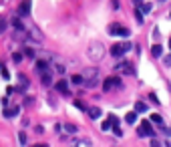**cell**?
Listing matches in <instances>:
<instances>
[{
	"instance_id": "cell-18",
	"label": "cell",
	"mask_w": 171,
	"mask_h": 147,
	"mask_svg": "<svg viewBox=\"0 0 171 147\" xmlns=\"http://www.w3.org/2000/svg\"><path fill=\"white\" fill-rule=\"evenodd\" d=\"M73 83L75 85H83V75H73Z\"/></svg>"
},
{
	"instance_id": "cell-21",
	"label": "cell",
	"mask_w": 171,
	"mask_h": 147,
	"mask_svg": "<svg viewBox=\"0 0 171 147\" xmlns=\"http://www.w3.org/2000/svg\"><path fill=\"white\" fill-rule=\"evenodd\" d=\"M151 4H141V12H151Z\"/></svg>"
},
{
	"instance_id": "cell-24",
	"label": "cell",
	"mask_w": 171,
	"mask_h": 147,
	"mask_svg": "<svg viewBox=\"0 0 171 147\" xmlns=\"http://www.w3.org/2000/svg\"><path fill=\"white\" fill-rule=\"evenodd\" d=\"M18 139H20L22 145H26V135H24V133H18Z\"/></svg>"
},
{
	"instance_id": "cell-30",
	"label": "cell",
	"mask_w": 171,
	"mask_h": 147,
	"mask_svg": "<svg viewBox=\"0 0 171 147\" xmlns=\"http://www.w3.org/2000/svg\"><path fill=\"white\" fill-rule=\"evenodd\" d=\"M159 2H167V0H159Z\"/></svg>"
},
{
	"instance_id": "cell-26",
	"label": "cell",
	"mask_w": 171,
	"mask_h": 147,
	"mask_svg": "<svg viewBox=\"0 0 171 147\" xmlns=\"http://www.w3.org/2000/svg\"><path fill=\"white\" fill-rule=\"evenodd\" d=\"M163 63H165V67H171V54H167L165 59H163Z\"/></svg>"
},
{
	"instance_id": "cell-13",
	"label": "cell",
	"mask_w": 171,
	"mask_h": 147,
	"mask_svg": "<svg viewBox=\"0 0 171 147\" xmlns=\"http://www.w3.org/2000/svg\"><path fill=\"white\" fill-rule=\"evenodd\" d=\"M20 85H18V89H16V91H22V89H26V87H28V81H26V77H24V75H20Z\"/></svg>"
},
{
	"instance_id": "cell-31",
	"label": "cell",
	"mask_w": 171,
	"mask_h": 147,
	"mask_svg": "<svg viewBox=\"0 0 171 147\" xmlns=\"http://www.w3.org/2000/svg\"><path fill=\"white\" fill-rule=\"evenodd\" d=\"M0 67H2V63H0Z\"/></svg>"
},
{
	"instance_id": "cell-5",
	"label": "cell",
	"mask_w": 171,
	"mask_h": 147,
	"mask_svg": "<svg viewBox=\"0 0 171 147\" xmlns=\"http://www.w3.org/2000/svg\"><path fill=\"white\" fill-rule=\"evenodd\" d=\"M137 133H139L141 137H151V135H153L151 123H149V121H143L141 125H139V129H137Z\"/></svg>"
},
{
	"instance_id": "cell-11",
	"label": "cell",
	"mask_w": 171,
	"mask_h": 147,
	"mask_svg": "<svg viewBox=\"0 0 171 147\" xmlns=\"http://www.w3.org/2000/svg\"><path fill=\"white\" fill-rule=\"evenodd\" d=\"M87 111H89V117H91V119H99V117H101V109H97V107L87 109Z\"/></svg>"
},
{
	"instance_id": "cell-27",
	"label": "cell",
	"mask_w": 171,
	"mask_h": 147,
	"mask_svg": "<svg viewBox=\"0 0 171 147\" xmlns=\"http://www.w3.org/2000/svg\"><path fill=\"white\" fill-rule=\"evenodd\" d=\"M75 105H77V107H78V109H83V111H85V109H87V107H85V105H83V103H81V101H75Z\"/></svg>"
},
{
	"instance_id": "cell-1",
	"label": "cell",
	"mask_w": 171,
	"mask_h": 147,
	"mask_svg": "<svg viewBox=\"0 0 171 147\" xmlns=\"http://www.w3.org/2000/svg\"><path fill=\"white\" fill-rule=\"evenodd\" d=\"M83 85L89 89H95L99 85V71L97 69H87L83 73Z\"/></svg>"
},
{
	"instance_id": "cell-22",
	"label": "cell",
	"mask_w": 171,
	"mask_h": 147,
	"mask_svg": "<svg viewBox=\"0 0 171 147\" xmlns=\"http://www.w3.org/2000/svg\"><path fill=\"white\" fill-rule=\"evenodd\" d=\"M101 129H103V131H109V129H111V121H105L101 125Z\"/></svg>"
},
{
	"instance_id": "cell-16",
	"label": "cell",
	"mask_w": 171,
	"mask_h": 147,
	"mask_svg": "<svg viewBox=\"0 0 171 147\" xmlns=\"http://www.w3.org/2000/svg\"><path fill=\"white\" fill-rule=\"evenodd\" d=\"M125 121H127V123H135V121H137V113H135V111L127 113V117H125Z\"/></svg>"
},
{
	"instance_id": "cell-25",
	"label": "cell",
	"mask_w": 171,
	"mask_h": 147,
	"mask_svg": "<svg viewBox=\"0 0 171 147\" xmlns=\"http://www.w3.org/2000/svg\"><path fill=\"white\" fill-rule=\"evenodd\" d=\"M64 127H67L68 133H77V127H75V125H64Z\"/></svg>"
},
{
	"instance_id": "cell-8",
	"label": "cell",
	"mask_w": 171,
	"mask_h": 147,
	"mask_svg": "<svg viewBox=\"0 0 171 147\" xmlns=\"http://www.w3.org/2000/svg\"><path fill=\"white\" fill-rule=\"evenodd\" d=\"M115 71H125L127 75H133V73H135V71H133V67L127 63V61H121V63H117V64H115Z\"/></svg>"
},
{
	"instance_id": "cell-29",
	"label": "cell",
	"mask_w": 171,
	"mask_h": 147,
	"mask_svg": "<svg viewBox=\"0 0 171 147\" xmlns=\"http://www.w3.org/2000/svg\"><path fill=\"white\" fill-rule=\"evenodd\" d=\"M169 49H171V36H169Z\"/></svg>"
},
{
	"instance_id": "cell-12",
	"label": "cell",
	"mask_w": 171,
	"mask_h": 147,
	"mask_svg": "<svg viewBox=\"0 0 171 147\" xmlns=\"http://www.w3.org/2000/svg\"><path fill=\"white\" fill-rule=\"evenodd\" d=\"M147 111V105L143 103V101H137L135 103V113H145Z\"/></svg>"
},
{
	"instance_id": "cell-4",
	"label": "cell",
	"mask_w": 171,
	"mask_h": 147,
	"mask_svg": "<svg viewBox=\"0 0 171 147\" xmlns=\"http://www.w3.org/2000/svg\"><path fill=\"white\" fill-rule=\"evenodd\" d=\"M109 35L111 36H129L131 30L125 28V26H121V24H117V22H113V24L109 26Z\"/></svg>"
},
{
	"instance_id": "cell-15",
	"label": "cell",
	"mask_w": 171,
	"mask_h": 147,
	"mask_svg": "<svg viewBox=\"0 0 171 147\" xmlns=\"http://www.w3.org/2000/svg\"><path fill=\"white\" fill-rule=\"evenodd\" d=\"M14 115H18V107H12L10 111H8V109L4 111V117H6V119H8V117H14Z\"/></svg>"
},
{
	"instance_id": "cell-14",
	"label": "cell",
	"mask_w": 171,
	"mask_h": 147,
	"mask_svg": "<svg viewBox=\"0 0 171 147\" xmlns=\"http://www.w3.org/2000/svg\"><path fill=\"white\" fill-rule=\"evenodd\" d=\"M50 83H53V77H50V73L42 71V85H50Z\"/></svg>"
},
{
	"instance_id": "cell-10",
	"label": "cell",
	"mask_w": 171,
	"mask_h": 147,
	"mask_svg": "<svg viewBox=\"0 0 171 147\" xmlns=\"http://www.w3.org/2000/svg\"><path fill=\"white\" fill-rule=\"evenodd\" d=\"M56 91H60V93L67 95V93H68V85H67V81H59V83H56Z\"/></svg>"
},
{
	"instance_id": "cell-20",
	"label": "cell",
	"mask_w": 171,
	"mask_h": 147,
	"mask_svg": "<svg viewBox=\"0 0 171 147\" xmlns=\"http://www.w3.org/2000/svg\"><path fill=\"white\" fill-rule=\"evenodd\" d=\"M151 123H161V115L153 113V115H151Z\"/></svg>"
},
{
	"instance_id": "cell-32",
	"label": "cell",
	"mask_w": 171,
	"mask_h": 147,
	"mask_svg": "<svg viewBox=\"0 0 171 147\" xmlns=\"http://www.w3.org/2000/svg\"><path fill=\"white\" fill-rule=\"evenodd\" d=\"M169 145H171V143H169Z\"/></svg>"
},
{
	"instance_id": "cell-7",
	"label": "cell",
	"mask_w": 171,
	"mask_h": 147,
	"mask_svg": "<svg viewBox=\"0 0 171 147\" xmlns=\"http://www.w3.org/2000/svg\"><path fill=\"white\" fill-rule=\"evenodd\" d=\"M30 14V0H22L18 6V16H28Z\"/></svg>"
},
{
	"instance_id": "cell-28",
	"label": "cell",
	"mask_w": 171,
	"mask_h": 147,
	"mask_svg": "<svg viewBox=\"0 0 171 147\" xmlns=\"http://www.w3.org/2000/svg\"><path fill=\"white\" fill-rule=\"evenodd\" d=\"M24 53H26V57H34V50H32V49H26Z\"/></svg>"
},
{
	"instance_id": "cell-9",
	"label": "cell",
	"mask_w": 171,
	"mask_h": 147,
	"mask_svg": "<svg viewBox=\"0 0 171 147\" xmlns=\"http://www.w3.org/2000/svg\"><path fill=\"white\" fill-rule=\"evenodd\" d=\"M151 54L155 57V59L163 57V49H161V44H153V46H151Z\"/></svg>"
},
{
	"instance_id": "cell-6",
	"label": "cell",
	"mask_w": 171,
	"mask_h": 147,
	"mask_svg": "<svg viewBox=\"0 0 171 147\" xmlns=\"http://www.w3.org/2000/svg\"><path fill=\"white\" fill-rule=\"evenodd\" d=\"M113 87H121V79H119V77H109V79H105L103 89H105V91H111Z\"/></svg>"
},
{
	"instance_id": "cell-23",
	"label": "cell",
	"mask_w": 171,
	"mask_h": 147,
	"mask_svg": "<svg viewBox=\"0 0 171 147\" xmlns=\"http://www.w3.org/2000/svg\"><path fill=\"white\" fill-rule=\"evenodd\" d=\"M12 61H14V63H20V61H22V54L14 53V54H12Z\"/></svg>"
},
{
	"instance_id": "cell-19",
	"label": "cell",
	"mask_w": 171,
	"mask_h": 147,
	"mask_svg": "<svg viewBox=\"0 0 171 147\" xmlns=\"http://www.w3.org/2000/svg\"><path fill=\"white\" fill-rule=\"evenodd\" d=\"M0 73H2V79H6V81H8V79H10V73H8V71L4 69V67H0Z\"/></svg>"
},
{
	"instance_id": "cell-17",
	"label": "cell",
	"mask_w": 171,
	"mask_h": 147,
	"mask_svg": "<svg viewBox=\"0 0 171 147\" xmlns=\"http://www.w3.org/2000/svg\"><path fill=\"white\" fill-rule=\"evenodd\" d=\"M49 69V63H46V61H38V63H36V71H46Z\"/></svg>"
},
{
	"instance_id": "cell-2",
	"label": "cell",
	"mask_w": 171,
	"mask_h": 147,
	"mask_svg": "<svg viewBox=\"0 0 171 147\" xmlns=\"http://www.w3.org/2000/svg\"><path fill=\"white\" fill-rule=\"evenodd\" d=\"M87 54H89V59L93 61V63H99V61L105 57V49H103V44H101V42H93L91 46H89Z\"/></svg>"
},
{
	"instance_id": "cell-3",
	"label": "cell",
	"mask_w": 171,
	"mask_h": 147,
	"mask_svg": "<svg viewBox=\"0 0 171 147\" xmlns=\"http://www.w3.org/2000/svg\"><path fill=\"white\" fill-rule=\"evenodd\" d=\"M127 50H131V44H129V42H117V44H113L111 54L115 57V59H121Z\"/></svg>"
}]
</instances>
